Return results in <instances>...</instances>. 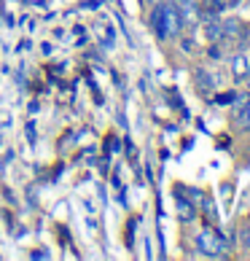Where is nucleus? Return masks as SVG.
Masks as SVG:
<instances>
[{
    "instance_id": "5",
    "label": "nucleus",
    "mask_w": 250,
    "mask_h": 261,
    "mask_svg": "<svg viewBox=\"0 0 250 261\" xmlns=\"http://www.w3.org/2000/svg\"><path fill=\"white\" fill-rule=\"evenodd\" d=\"M229 67H232L234 81H237V84H242V81L247 79V75H250V60H247V54L234 51L232 57H229Z\"/></svg>"
},
{
    "instance_id": "12",
    "label": "nucleus",
    "mask_w": 250,
    "mask_h": 261,
    "mask_svg": "<svg viewBox=\"0 0 250 261\" xmlns=\"http://www.w3.org/2000/svg\"><path fill=\"white\" fill-rule=\"evenodd\" d=\"M146 6H156V3H161V0H143Z\"/></svg>"
},
{
    "instance_id": "4",
    "label": "nucleus",
    "mask_w": 250,
    "mask_h": 261,
    "mask_svg": "<svg viewBox=\"0 0 250 261\" xmlns=\"http://www.w3.org/2000/svg\"><path fill=\"white\" fill-rule=\"evenodd\" d=\"M175 199H178V205H175V210H178V218L180 221H183V224H191V221H194L197 216H199V205H197V202L194 199H186L183 197V191H175Z\"/></svg>"
},
{
    "instance_id": "10",
    "label": "nucleus",
    "mask_w": 250,
    "mask_h": 261,
    "mask_svg": "<svg viewBox=\"0 0 250 261\" xmlns=\"http://www.w3.org/2000/svg\"><path fill=\"white\" fill-rule=\"evenodd\" d=\"M237 100V92H226V94H218L215 97V105H232Z\"/></svg>"
},
{
    "instance_id": "8",
    "label": "nucleus",
    "mask_w": 250,
    "mask_h": 261,
    "mask_svg": "<svg viewBox=\"0 0 250 261\" xmlns=\"http://www.w3.org/2000/svg\"><path fill=\"white\" fill-rule=\"evenodd\" d=\"M234 119H237V129L239 132H250V102L239 111V116H234Z\"/></svg>"
},
{
    "instance_id": "11",
    "label": "nucleus",
    "mask_w": 250,
    "mask_h": 261,
    "mask_svg": "<svg viewBox=\"0 0 250 261\" xmlns=\"http://www.w3.org/2000/svg\"><path fill=\"white\" fill-rule=\"evenodd\" d=\"M33 258H49V250H35Z\"/></svg>"
},
{
    "instance_id": "6",
    "label": "nucleus",
    "mask_w": 250,
    "mask_h": 261,
    "mask_svg": "<svg viewBox=\"0 0 250 261\" xmlns=\"http://www.w3.org/2000/svg\"><path fill=\"white\" fill-rule=\"evenodd\" d=\"M202 30H205L207 43H213V41H220V43H224V19H220V16H207V19H202Z\"/></svg>"
},
{
    "instance_id": "2",
    "label": "nucleus",
    "mask_w": 250,
    "mask_h": 261,
    "mask_svg": "<svg viewBox=\"0 0 250 261\" xmlns=\"http://www.w3.org/2000/svg\"><path fill=\"white\" fill-rule=\"evenodd\" d=\"M194 245L199 248V253L207 256V258H224L226 250L232 248L224 237L218 234V229H213V226H205V229H202L199 234L194 237Z\"/></svg>"
},
{
    "instance_id": "1",
    "label": "nucleus",
    "mask_w": 250,
    "mask_h": 261,
    "mask_svg": "<svg viewBox=\"0 0 250 261\" xmlns=\"http://www.w3.org/2000/svg\"><path fill=\"white\" fill-rule=\"evenodd\" d=\"M148 27H151V33L159 43H170V41H178V38L183 35L186 19L172 0H161V3L151 6Z\"/></svg>"
},
{
    "instance_id": "3",
    "label": "nucleus",
    "mask_w": 250,
    "mask_h": 261,
    "mask_svg": "<svg viewBox=\"0 0 250 261\" xmlns=\"http://www.w3.org/2000/svg\"><path fill=\"white\" fill-rule=\"evenodd\" d=\"M191 81H194V86L202 92V94H210L215 92L220 86V79L215 70H210V67H194V75H191Z\"/></svg>"
},
{
    "instance_id": "7",
    "label": "nucleus",
    "mask_w": 250,
    "mask_h": 261,
    "mask_svg": "<svg viewBox=\"0 0 250 261\" xmlns=\"http://www.w3.org/2000/svg\"><path fill=\"white\" fill-rule=\"evenodd\" d=\"M207 60L210 62H224V43L220 41H213V43H207Z\"/></svg>"
},
{
    "instance_id": "14",
    "label": "nucleus",
    "mask_w": 250,
    "mask_h": 261,
    "mask_svg": "<svg viewBox=\"0 0 250 261\" xmlns=\"http://www.w3.org/2000/svg\"><path fill=\"white\" fill-rule=\"evenodd\" d=\"M229 3H232V6H234V3H239V0H229Z\"/></svg>"
},
{
    "instance_id": "13",
    "label": "nucleus",
    "mask_w": 250,
    "mask_h": 261,
    "mask_svg": "<svg viewBox=\"0 0 250 261\" xmlns=\"http://www.w3.org/2000/svg\"><path fill=\"white\" fill-rule=\"evenodd\" d=\"M245 84H247V94H250V75H247V79H245Z\"/></svg>"
},
{
    "instance_id": "9",
    "label": "nucleus",
    "mask_w": 250,
    "mask_h": 261,
    "mask_svg": "<svg viewBox=\"0 0 250 261\" xmlns=\"http://www.w3.org/2000/svg\"><path fill=\"white\" fill-rule=\"evenodd\" d=\"M178 43H180V49H183V54H194L197 51V41L191 35H180Z\"/></svg>"
}]
</instances>
